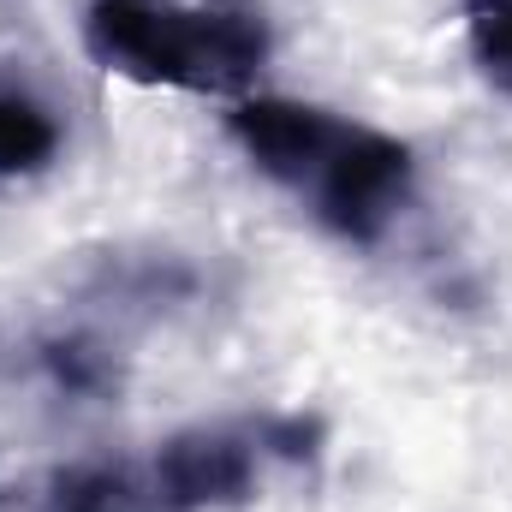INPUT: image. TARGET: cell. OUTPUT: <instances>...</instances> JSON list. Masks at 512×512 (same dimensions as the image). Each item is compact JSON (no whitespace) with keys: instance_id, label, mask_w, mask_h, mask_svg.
<instances>
[{"instance_id":"cell-1","label":"cell","mask_w":512,"mask_h":512,"mask_svg":"<svg viewBox=\"0 0 512 512\" xmlns=\"http://www.w3.org/2000/svg\"><path fill=\"white\" fill-rule=\"evenodd\" d=\"M209 298L215 274L167 245H108L60 262L36 292L0 304V405L18 417L114 405L143 346Z\"/></svg>"},{"instance_id":"cell-2","label":"cell","mask_w":512,"mask_h":512,"mask_svg":"<svg viewBox=\"0 0 512 512\" xmlns=\"http://www.w3.org/2000/svg\"><path fill=\"white\" fill-rule=\"evenodd\" d=\"M328 423L316 411H239L167 435L143 459L66 471L48 512H251L316 477Z\"/></svg>"},{"instance_id":"cell-3","label":"cell","mask_w":512,"mask_h":512,"mask_svg":"<svg viewBox=\"0 0 512 512\" xmlns=\"http://www.w3.org/2000/svg\"><path fill=\"white\" fill-rule=\"evenodd\" d=\"M227 137L268 185H280L316 227L346 245H382L417 197L411 149L382 126L322 102L245 96L227 114Z\"/></svg>"},{"instance_id":"cell-4","label":"cell","mask_w":512,"mask_h":512,"mask_svg":"<svg viewBox=\"0 0 512 512\" xmlns=\"http://www.w3.org/2000/svg\"><path fill=\"white\" fill-rule=\"evenodd\" d=\"M84 54L143 90L245 102L274 30L251 0H90Z\"/></svg>"},{"instance_id":"cell-5","label":"cell","mask_w":512,"mask_h":512,"mask_svg":"<svg viewBox=\"0 0 512 512\" xmlns=\"http://www.w3.org/2000/svg\"><path fill=\"white\" fill-rule=\"evenodd\" d=\"M60 149H66L60 108L12 60H0V179H36L60 161Z\"/></svg>"},{"instance_id":"cell-6","label":"cell","mask_w":512,"mask_h":512,"mask_svg":"<svg viewBox=\"0 0 512 512\" xmlns=\"http://www.w3.org/2000/svg\"><path fill=\"white\" fill-rule=\"evenodd\" d=\"M465 54L477 78L512 102V0H465Z\"/></svg>"}]
</instances>
